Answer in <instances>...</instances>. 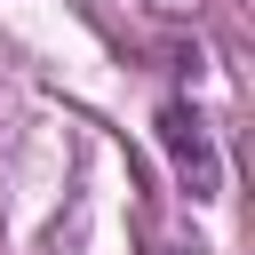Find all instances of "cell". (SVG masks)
Wrapping results in <instances>:
<instances>
[{
    "instance_id": "6da1fadb",
    "label": "cell",
    "mask_w": 255,
    "mask_h": 255,
    "mask_svg": "<svg viewBox=\"0 0 255 255\" xmlns=\"http://www.w3.org/2000/svg\"><path fill=\"white\" fill-rule=\"evenodd\" d=\"M159 151H167V167H175V183H183L191 199H215V191H223L215 135H207V120H199L191 104H159Z\"/></svg>"
}]
</instances>
